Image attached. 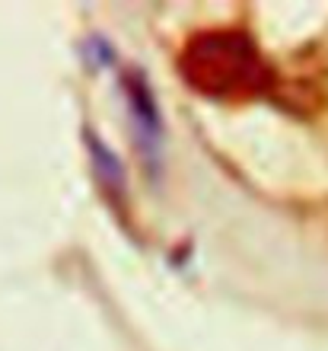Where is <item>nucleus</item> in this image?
Masks as SVG:
<instances>
[{"label":"nucleus","mask_w":328,"mask_h":351,"mask_svg":"<svg viewBox=\"0 0 328 351\" xmlns=\"http://www.w3.org/2000/svg\"><path fill=\"white\" fill-rule=\"evenodd\" d=\"M125 90H128L131 119H134L137 128V144L147 154V160H156V147H160V138H163V121H160L153 93H150V86L140 74H131L125 80Z\"/></svg>","instance_id":"2"},{"label":"nucleus","mask_w":328,"mask_h":351,"mask_svg":"<svg viewBox=\"0 0 328 351\" xmlns=\"http://www.w3.org/2000/svg\"><path fill=\"white\" fill-rule=\"evenodd\" d=\"M179 74L194 93L217 102H246L277 86V71L246 29H204L185 42Z\"/></svg>","instance_id":"1"}]
</instances>
